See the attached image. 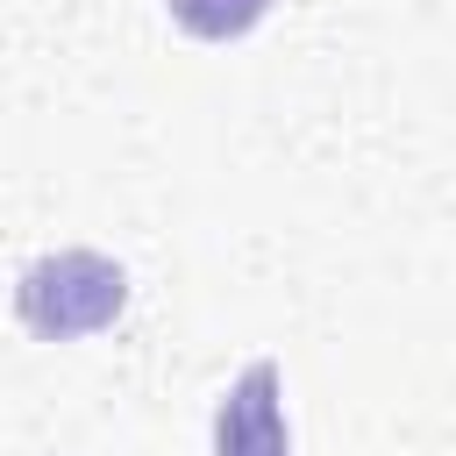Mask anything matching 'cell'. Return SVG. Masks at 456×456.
<instances>
[{"label":"cell","instance_id":"3","mask_svg":"<svg viewBox=\"0 0 456 456\" xmlns=\"http://www.w3.org/2000/svg\"><path fill=\"white\" fill-rule=\"evenodd\" d=\"M164 7H171V21H178L185 36H200V43H235V36H249V28L264 21L271 0H164Z\"/></svg>","mask_w":456,"mask_h":456},{"label":"cell","instance_id":"2","mask_svg":"<svg viewBox=\"0 0 456 456\" xmlns=\"http://www.w3.org/2000/svg\"><path fill=\"white\" fill-rule=\"evenodd\" d=\"M214 456H292L278 363H249V370L221 392V413H214Z\"/></svg>","mask_w":456,"mask_h":456},{"label":"cell","instance_id":"1","mask_svg":"<svg viewBox=\"0 0 456 456\" xmlns=\"http://www.w3.org/2000/svg\"><path fill=\"white\" fill-rule=\"evenodd\" d=\"M128 299V278L114 256L100 249H57V256H36L14 285V314L28 335L43 342H78V335H100Z\"/></svg>","mask_w":456,"mask_h":456}]
</instances>
